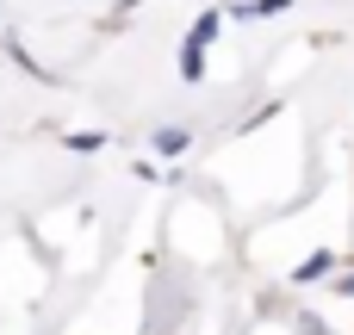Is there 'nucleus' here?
<instances>
[{"label":"nucleus","instance_id":"obj_1","mask_svg":"<svg viewBox=\"0 0 354 335\" xmlns=\"http://www.w3.org/2000/svg\"><path fill=\"white\" fill-rule=\"evenodd\" d=\"M336 261H342L336 249H311V255H305L286 280H292V286H317V280H330V274H336Z\"/></svg>","mask_w":354,"mask_h":335},{"label":"nucleus","instance_id":"obj_2","mask_svg":"<svg viewBox=\"0 0 354 335\" xmlns=\"http://www.w3.org/2000/svg\"><path fill=\"white\" fill-rule=\"evenodd\" d=\"M187 143H193V131H187V124H162V131L149 137V149H156V155H168V162H174V155H187Z\"/></svg>","mask_w":354,"mask_h":335},{"label":"nucleus","instance_id":"obj_3","mask_svg":"<svg viewBox=\"0 0 354 335\" xmlns=\"http://www.w3.org/2000/svg\"><path fill=\"white\" fill-rule=\"evenodd\" d=\"M218 37H224V12H199V25L187 31V44H193V50H212Z\"/></svg>","mask_w":354,"mask_h":335},{"label":"nucleus","instance_id":"obj_4","mask_svg":"<svg viewBox=\"0 0 354 335\" xmlns=\"http://www.w3.org/2000/svg\"><path fill=\"white\" fill-rule=\"evenodd\" d=\"M180 81H187V87H199V81H205V50L180 44Z\"/></svg>","mask_w":354,"mask_h":335},{"label":"nucleus","instance_id":"obj_5","mask_svg":"<svg viewBox=\"0 0 354 335\" xmlns=\"http://www.w3.org/2000/svg\"><path fill=\"white\" fill-rule=\"evenodd\" d=\"M286 6H292V0H236L230 12H236V19H274V12H286Z\"/></svg>","mask_w":354,"mask_h":335},{"label":"nucleus","instance_id":"obj_6","mask_svg":"<svg viewBox=\"0 0 354 335\" xmlns=\"http://www.w3.org/2000/svg\"><path fill=\"white\" fill-rule=\"evenodd\" d=\"M62 143H68L75 155H100V149H106V131H75V137H62Z\"/></svg>","mask_w":354,"mask_h":335},{"label":"nucleus","instance_id":"obj_7","mask_svg":"<svg viewBox=\"0 0 354 335\" xmlns=\"http://www.w3.org/2000/svg\"><path fill=\"white\" fill-rule=\"evenodd\" d=\"M292 335H336V329H330L317 311H292Z\"/></svg>","mask_w":354,"mask_h":335},{"label":"nucleus","instance_id":"obj_8","mask_svg":"<svg viewBox=\"0 0 354 335\" xmlns=\"http://www.w3.org/2000/svg\"><path fill=\"white\" fill-rule=\"evenodd\" d=\"M330 286H336L342 298H354V255H348V261H336V274H330Z\"/></svg>","mask_w":354,"mask_h":335}]
</instances>
